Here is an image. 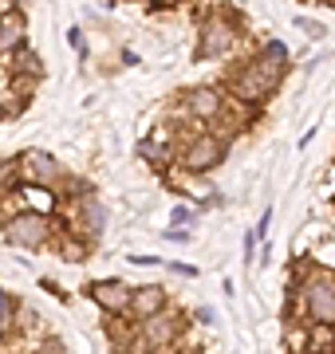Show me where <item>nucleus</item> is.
Returning a JSON list of instances; mask_svg holds the SVG:
<instances>
[{
  "label": "nucleus",
  "instance_id": "dca6fc26",
  "mask_svg": "<svg viewBox=\"0 0 335 354\" xmlns=\"http://www.w3.org/2000/svg\"><path fill=\"white\" fill-rule=\"evenodd\" d=\"M170 225H174V228H190V225H194V209H190V205H174Z\"/></svg>",
  "mask_w": 335,
  "mask_h": 354
},
{
  "label": "nucleus",
  "instance_id": "1a4fd4ad",
  "mask_svg": "<svg viewBox=\"0 0 335 354\" xmlns=\"http://www.w3.org/2000/svg\"><path fill=\"white\" fill-rule=\"evenodd\" d=\"M174 335H178V323H174V315L170 311H162V315L146 319V323H138V339L154 351V346H166V342H174Z\"/></svg>",
  "mask_w": 335,
  "mask_h": 354
},
{
  "label": "nucleus",
  "instance_id": "aec40b11",
  "mask_svg": "<svg viewBox=\"0 0 335 354\" xmlns=\"http://www.w3.org/2000/svg\"><path fill=\"white\" fill-rule=\"evenodd\" d=\"M257 232H245V264H253V260H257Z\"/></svg>",
  "mask_w": 335,
  "mask_h": 354
},
{
  "label": "nucleus",
  "instance_id": "39448f33",
  "mask_svg": "<svg viewBox=\"0 0 335 354\" xmlns=\"http://www.w3.org/2000/svg\"><path fill=\"white\" fill-rule=\"evenodd\" d=\"M178 162L185 174H209L225 162V138L217 134H197V138L185 142V150L178 153Z\"/></svg>",
  "mask_w": 335,
  "mask_h": 354
},
{
  "label": "nucleus",
  "instance_id": "9b49d317",
  "mask_svg": "<svg viewBox=\"0 0 335 354\" xmlns=\"http://www.w3.org/2000/svg\"><path fill=\"white\" fill-rule=\"evenodd\" d=\"M79 216H83V225H87L91 236H103V228H107V209L95 197H79Z\"/></svg>",
  "mask_w": 335,
  "mask_h": 354
},
{
  "label": "nucleus",
  "instance_id": "4468645a",
  "mask_svg": "<svg viewBox=\"0 0 335 354\" xmlns=\"http://www.w3.org/2000/svg\"><path fill=\"white\" fill-rule=\"evenodd\" d=\"M20 169H24V158H8V162H0V189H12Z\"/></svg>",
  "mask_w": 335,
  "mask_h": 354
},
{
  "label": "nucleus",
  "instance_id": "6e6552de",
  "mask_svg": "<svg viewBox=\"0 0 335 354\" xmlns=\"http://www.w3.org/2000/svg\"><path fill=\"white\" fill-rule=\"evenodd\" d=\"M24 169H28V177L36 181V185H44V189H55V181L64 177V165L55 162L52 153H44V150H32L24 158Z\"/></svg>",
  "mask_w": 335,
  "mask_h": 354
},
{
  "label": "nucleus",
  "instance_id": "20e7f679",
  "mask_svg": "<svg viewBox=\"0 0 335 354\" xmlns=\"http://www.w3.org/2000/svg\"><path fill=\"white\" fill-rule=\"evenodd\" d=\"M48 236H52V225H48L44 213H36V209H24V213H16L12 221L4 225V241L12 244V248H28V252L44 248Z\"/></svg>",
  "mask_w": 335,
  "mask_h": 354
},
{
  "label": "nucleus",
  "instance_id": "0eeeda50",
  "mask_svg": "<svg viewBox=\"0 0 335 354\" xmlns=\"http://www.w3.org/2000/svg\"><path fill=\"white\" fill-rule=\"evenodd\" d=\"M162 311H170V307H166V291L158 288V283L134 288V299H130V319H138V323H146V319L162 315Z\"/></svg>",
  "mask_w": 335,
  "mask_h": 354
},
{
  "label": "nucleus",
  "instance_id": "f3484780",
  "mask_svg": "<svg viewBox=\"0 0 335 354\" xmlns=\"http://www.w3.org/2000/svg\"><path fill=\"white\" fill-rule=\"evenodd\" d=\"M260 51H264L269 59H280V64H288V44H284V39H269Z\"/></svg>",
  "mask_w": 335,
  "mask_h": 354
},
{
  "label": "nucleus",
  "instance_id": "7ed1b4c3",
  "mask_svg": "<svg viewBox=\"0 0 335 354\" xmlns=\"http://www.w3.org/2000/svg\"><path fill=\"white\" fill-rule=\"evenodd\" d=\"M237 48V24L229 12H213L201 20V36H197V59H221Z\"/></svg>",
  "mask_w": 335,
  "mask_h": 354
},
{
  "label": "nucleus",
  "instance_id": "5701e85b",
  "mask_svg": "<svg viewBox=\"0 0 335 354\" xmlns=\"http://www.w3.org/2000/svg\"><path fill=\"white\" fill-rule=\"evenodd\" d=\"M170 272H178V276H197L194 264H170Z\"/></svg>",
  "mask_w": 335,
  "mask_h": 354
},
{
  "label": "nucleus",
  "instance_id": "2eb2a0df",
  "mask_svg": "<svg viewBox=\"0 0 335 354\" xmlns=\"http://www.w3.org/2000/svg\"><path fill=\"white\" fill-rule=\"evenodd\" d=\"M142 158H146V162L154 165V169H162V165L170 162V153L162 150V146H154V142H146V146H142Z\"/></svg>",
  "mask_w": 335,
  "mask_h": 354
},
{
  "label": "nucleus",
  "instance_id": "f257e3e1",
  "mask_svg": "<svg viewBox=\"0 0 335 354\" xmlns=\"http://www.w3.org/2000/svg\"><path fill=\"white\" fill-rule=\"evenodd\" d=\"M284 67L288 64H280V59H269L264 51H260L253 64H245V71L233 79V95L241 102H264L276 91V83H280V75H284Z\"/></svg>",
  "mask_w": 335,
  "mask_h": 354
},
{
  "label": "nucleus",
  "instance_id": "412c9836",
  "mask_svg": "<svg viewBox=\"0 0 335 354\" xmlns=\"http://www.w3.org/2000/svg\"><path fill=\"white\" fill-rule=\"evenodd\" d=\"M8 319H12V299L0 291V323H8Z\"/></svg>",
  "mask_w": 335,
  "mask_h": 354
},
{
  "label": "nucleus",
  "instance_id": "6ab92c4d",
  "mask_svg": "<svg viewBox=\"0 0 335 354\" xmlns=\"http://www.w3.org/2000/svg\"><path fill=\"white\" fill-rule=\"evenodd\" d=\"M24 67H28V71H32V75H36V79L44 75V67L36 64V55H32V51H24V55H20V71H24Z\"/></svg>",
  "mask_w": 335,
  "mask_h": 354
},
{
  "label": "nucleus",
  "instance_id": "a878e982",
  "mask_svg": "<svg viewBox=\"0 0 335 354\" xmlns=\"http://www.w3.org/2000/svg\"><path fill=\"white\" fill-rule=\"evenodd\" d=\"M67 44H71V48H79V44H83V36H79V28H71V32H67Z\"/></svg>",
  "mask_w": 335,
  "mask_h": 354
},
{
  "label": "nucleus",
  "instance_id": "a211bd4d",
  "mask_svg": "<svg viewBox=\"0 0 335 354\" xmlns=\"http://www.w3.org/2000/svg\"><path fill=\"white\" fill-rule=\"evenodd\" d=\"M296 28H300V32H304L308 39H323V24H316V20H304V16H300Z\"/></svg>",
  "mask_w": 335,
  "mask_h": 354
},
{
  "label": "nucleus",
  "instance_id": "f8f14e48",
  "mask_svg": "<svg viewBox=\"0 0 335 354\" xmlns=\"http://www.w3.org/2000/svg\"><path fill=\"white\" fill-rule=\"evenodd\" d=\"M20 36H24V12H4L0 16V51L12 48V44H20Z\"/></svg>",
  "mask_w": 335,
  "mask_h": 354
},
{
  "label": "nucleus",
  "instance_id": "9d476101",
  "mask_svg": "<svg viewBox=\"0 0 335 354\" xmlns=\"http://www.w3.org/2000/svg\"><path fill=\"white\" fill-rule=\"evenodd\" d=\"M185 111L194 114V118H201V122H213L221 114V91L217 87H194L185 95Z\"/></svg>",
  "mask_w": 335,
  "mask_h": 354
},
{
  "label": "nucleus",
  "instance_id": "ddd939ff",
  "mask_svg": "<svg viewBox=\"0 0 335 354\" xmlns=\"http://www.w3.org/2000/svg\"><path fill=\"white\" fill-rule=\"evenodd\" d=\"M311 351L316 354L335 351V327H327V323H311Z\"/></svg>",
  "mask_w": 335,
  "mask_h": 354
},
{
  "label": "nucleus",
  "instance_id": "b1692460",
  "mask_svg": "<svg viewBox=\"0 0 335 354\" xmlns=\"http://www.w3.org/2000/svg\"><path fill=\"white\" fill-rule=\"evenodd\" d=\"M197 319H201V323H217V315H213V307H197Z\"/></svg>",
  "mask_w": 335,
  "mask_h": 354
},
{
  "label": "nucleus",
  "instance_id": "bb28decb",
  "mask_svg": "<svg viewBox=\"0 0 335 354\" xmlns=\"http://www.w3.org/2000/svg\"><path fill=\"white\" fill-rule=\"evenodd\" d=\"M327 4H332V8H335V0H327Z\"/></svg>",
  "mask_w": 335,
  "mask_h": 354
},
{
  "label": "nucleus",
  "instance_id": "f03ea898",
  "mask_svg": "<svg viewBox=\"0 0 335 354\" xmlns=\"http://www.w3.org/2000/svg\"><path fill=\"white\" fill-rule=\"evenodd\" d=\"M304 315L335 327V272H311L304 279Z\"/></svg>",
  "mask_w": 335,
  "mask_h": 354
},
{
  "label": "nucleus",
  "instance_id": "423d86ee",
  "mask_svg": "<svg viewBox=\"0 0 335 354\" xmlns=\"http://www.w3.org/2000/svg\"><path fill=\"white\" fill-rule=\"evenodd\" d=\"M87 299L107 315H130L134 288H127L123 279H95V283H87Z\"/></svg>",
  "mask_w": 335,
  "mask_h": 354
},
{
  "label": "nucleus",
  "instance_id": "393cba45",
  "mask_svg": "<svg viewBox=\"0 0 335 354\" xmlns=\"http://www.w3.org/2000/svg\"><path fill=\"white\" fill-rule=\"evenodd\" d=\"M269 221H272V209L264 216H260V225H257V236H264V232H269Z\"/></svg>",
  "mask_w": 335,
  "mask_h": 354
},
{
  "label": "nucleus",
  "instance_id": "4be33fe9",
  "mask_svg": "<svg viewBox=\"0 0 335 354\" xmlns=\"http://www.w3.org/2000/svg\"><path fill=\"white\" fill-rule=\"evenodd\" d=\"M39 354H64V342H60V339H48Z\"/></svg>",
  "mask_w": 335,
  "mask_h": 354
}]
</instances>
